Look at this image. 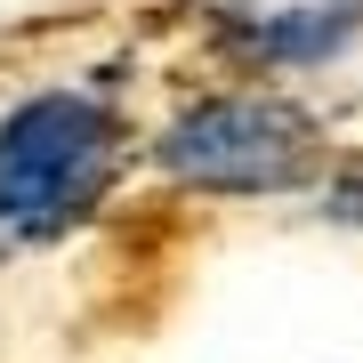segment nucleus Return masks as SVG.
Wrapping results in <instances>:
<instances>
[{"instance_id": "obj_1", "label": "nucleus", "mask_w": 363, "mask_h": 363, "mask_svg": "<svg viewBox=\"0 0 363 363\" xmlns=\"http://www.w3.org/2000/svg\"><path fill=\"white\" fill-rule=\"evenodd\" d=\"M113 178V113L89 97H33L0 130V234L49 242Z\"/></svg>"}, {"instance_id": "obj_2", "label": "nucleus", "mask_w": 363, "mask_h": 363, "mask_svg": "<svg viewBox=\"0 0 363 363\" xmlns=\"http://www.w3.org/2000/svg\"><path fill=\"white\" fill-rule=\"evenodd\" d=\"M307 154H315L307 113L274 97H202L194 113L162 130V169L210 194H274L307 169Z\"/></svg>"}, {"instance_id": "obj_3", "label": "nucleus", "mask_w": 363, "mask_h": 363, "mask_svg": "<svg viewBox=\"0 0 363 363\" xmlns=\"http://www.w3.org/2000/svg\"><path fill=\"white\" fill-rule=\"evenodd\" d=\"M363 25L355 0H331V9H291V16H259L250 25V57H267V65H323Z\"/></svg>"}]
</instances>
